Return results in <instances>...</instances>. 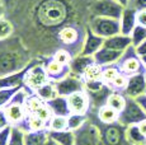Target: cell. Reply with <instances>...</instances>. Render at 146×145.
Instances as JSON below:
<instances>
[{
    "label": "cell",
    "instance_id": "obj_39",
    "mask_svg": "<svg viewBox=\"0 0 146 145\" xmlns=\"http://www.w3.org/2000/svg\"><path fill=\"white\" fill-rule=\"evenodd\" d=\"M13 33V26L7 19H0V41L7 40L12 36Z\"/></svg>",
    "mask_w": 146,
    "mask_h": 145
},
{
    "label": "cell",
    "instance_id": "obj_29",
    "mask_svg": "<svg viewBox=\"0 0 146 145\" xmlns=\"http://www.w3.org/2000/svg\"><path fill=\"white\" fill-rule=\"evenodd\" d=\"M102 74H103V66L98 65V64L93 63L92 65H89L86 68V70L84 71L81 79L85 82H95V80H102Z\"/></svg>",
    "mask_w": 146,
    "mask_h": 145
},
{
    "label": "cell",
    "instance_id": "obj_18",
    "mask_svg": "<svg viewBox=\"0 0 146 145\" xmlns=\"http://www.w3.org/2000/svg\"><path fill=\"white\" fill-rule=\"evenodd\" d=\"M103 46L107 47V49L114 50V51L125 52L126 50H128L131 46H132V40H131V36H126V35L119 33V35L106 38Z\"/></svg>",
    "mask_w": 146,
    "mask_h": 145
},
{
    "label": "cell",
    "instance_id": "obj_20",
    "mask_svg": "<svg viewBox=\"0 0 146 145\" xmlns=\"http://www.w3.org/2000/svg\"><path fill=\"white\" fill-rule=\"evenodd\" d=\"M58 40L65 46H75L80 40V33L75 27L65 26L58 31Z\"/></svg>",
    "mask_w": 146,
    "mask_h": 145
},
{
    "label": "cell",
    "instance_id": "obj_33",
    "mask_svg": "<svg viewBox=\"0 0 146 145\" xmlns=\"http://www.w3.org/2000/svg\"><path fill=\"white\" fill-rule=\"evenodd\" d=\"M52 59L55 61H57L58 64H61V65H65V66H70V64H71L72 56L71 51H69V50L66 49H58L57 51H55V54L52 55Z\"/></svg>",
    "mask_w": 146,
    "mask_h": 145
},
{
    "label": "cell",
    "instance_id": "obj_36",
    "mask_svg": "<svg viewBox=\"0 0 146 145\" xmlns=\"http://www.w3.org/2000/svg\"><path fill=\"white\" fill-rule=\"evenodd\" d=\"M131 40H132L133 47H137L142 42H145L146 41V27H142V26L137 24L133 28L132 33H131Z\"/></svg>",
    "mask_w": 146,
    "mask_h": 145
},
{
    "label": "cell",
    "instance_id": "obj_6",
    "mask_svg": "<svg viewBox=\"0 0 146 145\" xmlns=\"http://www.w3.org/2000/svg\"><path fill=\"white\" fill-rule=\"evenodd\" d=\"M74 135H75L74 145H102L99 127H98V125L89 121V118L83 126L74 130Z\"/></svg>",
    "mask_w": 146,
    "mask_h": 145
},
{
    "label": "cell",
    "instance_id": "obj_13",
    "mask_svg": "<svg viewBox=\"0 0 146 145\" xmlns=\"http://www.w3.org/2000/svg\"><path fill=\"white\" fill-rule=\"evenodd\" d=\"M66 98L71 113H78V115H86L88 113L89 107H90V99H89V96L86 94L85 90L70 94Z\"/></svg>",
    "mask_w": 146,
    "mask_h": 145
},
{
    "label": "cell",
    "instance_id": "obj_5",
    "mask_svg": "<svg viewBox=\"0 0 146 145\" xmlns=\"http://www.w3.org/2000/svg\"><path fill=\"white\" fill-rule=\"evenodd\" d=\"M146 120V111L141 107L139 102L133 98H127L126 106L122 112H119L118 122L123 126H131L137 125L141 121Z\"/></svg>",
    "mask_w": 146,
    "mask_h": 145
},
{
    "label": "cell",
    "instance_id": "obj_46",
    "mask_svg": "<svg viewBox=\"0 0 146 145\" xmlns=\"http://www.w3.org/2000/svg\"><path fill=\"white\" fill-rule=\"evenodd\" d=\"M137 126H139L140 131L142 132V135L146 138V120H144V121H141L140 124H137Z\"/></svg>",
    "mask_w": 146,
    "mask_h": 145
},
{
    "label": "cell",
    "instance_id": "obj_44",
    "mask_svg": "<svg viewBox=\"0 0 146 145\" xmlns=\"http://www.w3.org/2000/svg\"><path fill=\"white\" fill-rule=\"evenodd\" d=\"M9 121H8V118H7V116H5V112H4V110H0V130H3V129H5L7 126H9ZM12 126V125H10Z\"/></svg>",
    "mask_w": 146,
    "mask_h": 145
},
{
    "label": "cell",
    "instance_id": "obj_14",
    "mask_svg": "<svg viewBox=\"0 0 146 145\" xmlns=\"http://www.w3.org/2000/svg\"><path fill=\"white\" fill-rule=\"evenodd\" d=\"M104 45V38L97 36L90 28L86 29L83 38V46H81V55L85 56H94Z\"/></svg>",
    "mask_w": 146,
    "mask_h": 145
},
{
    "label": "cell",
    "instance_id": "obj_11",
    "mask_svg": "<svg viewBox=\"0 0 146 145\" xmlns=\"http://www.w3.org/2000/svg\"><path fill=\"white\" fill-rule=\"evenodd\" d=\"M55 83L58 92V96H62V97H69L70 94L84 90V80L80 76L71 74V72L67 76L64 78V79Z\"/></svg>",
    "mask_w": 146,
    "mask_h": 145
},
{
    "label": "cell",
    "instance_id": "obj_34",
    "mask_svg": "<svg viewBox=\"0 0 146 145\" xmlns=\"http://www.w3.org/2000/svg\"><path fill=\"white\" fill-rule=\"evenodd\" d=\"M88 121L86 115H78V113H70L67 116V129L69 130H76L80 126H83Z\"/></svg>",
    "mask_w": 146,
    "mask_h": 145
},
{
    "label": "cell",
    "instance_id": "obj_32",
    "mask_svg": "<svg viewBox=\"0 0 146 145\" xmlns=\"http://www.w3.org/2000/svg\"><path fill=\"white\" fill-rule=\"evenodd\" d=\"M48 131H62L67 129V117L65 116H52V118L47 124Z\"/></svg>",
    "mask_w": 146,
    "mask_h": 145
},
{
    "label": "cell",
    "instance_id": "obj_7",
    "mask_svg": "<svg viewBox=\"0 0 146 145\" xmlns=\"http://www.w3.org/2000/svg\"><path fill=\"white\" fill-rule=\"evenodd\" d=\"M117 66L119 68V71L123 72L125 75H127V76L140 74V72H145L142 61L137 55L133 46H131L128 50H126L123 56L121 57V60L117 64Z\"/></svg>",
    "mask_w": 146,
    "mask_h": 145
},
{
    "label": "cell",
    "instance_id": "obj_2",
    "mask_svg": "<svg viewBox=\"0 0 146 145\" xmlns=\"http://www.w3.org/2000/svg\"><path fill=\"white\" fill-rule=\"evenodd\" d=\"M27 88H22L18 93L14 96V98L7 104L4 108L5 116L12 126H21L23 121L28 116L27 108H26V99L28 97Z\"/></svg>",
    "mask_w": 146,
    "mask_h": 145
},
{
    "label": "cell",
    "instance_id": "obj_9",
    "mask_svg": "<svg viewBox=\"0 0 146 145\" xmlns=\"http://www.w3.org/2000/svg\"><path fill=\"white\" fill-rule=\"evenodd\" d=\"M40 15L42 21L50 26L61 23L65 18V7L57 0H48L41 5Z\"/></svg>",
    "mask_w": 146,
    "mask_h": 145
},
{
    "label": "cell",
    "instance_id": "obj_38",
    "mask_svg": "<svg viewBox=\"0 0 146 145\" xmlns=\"http://www.w3.org/2000/svg\"><path fill=\"white\" fill-rule=\"evenodd\" d=\"M24 135H26L24 130H22L19 126H13L12 135H10V140L8 145H26Z\"/></svg>",
    "mask_w": 146,
    "mask_h": 145
},
{
    "label": "cell",
    "instance_id": "obj_48",
    "mask_svg": "<svg viewBox=\"0 0 146 145\" xmlns=\"http://www.w3.org/2000/svg\"><path fill=\"white\" fill-rule=\"evenodd\" d=\"M118 4H121L123 8H127V7H130V4H131V1L132 0H116Z\"/></svg>",
    "mask_w": 146,
    "mask_h": 145
},
{
    "label": "cell",
    "instance_id": "obj_43",
    "mask_svg": "<svg viewBox=\"0 0 146 145\" xmlns=\"http://www.w3.org/2000/svg\"><path fill=\"white\" fill-rule=\"evenodd\" d=\"M130 7L135 8L136 10L146 9V0H132L131 4H130Z\"/></svg>",
    "mask_w": 146,
    "mask_h": 145
},
{
    "label": "cell",
    "instance_id": "obj_45",
    "mask_svg": "<svg viewBox=\"0 0 146 145\" xmlns=\"http://www.w3.org/2000/svg\"><path fill=\"white\" fill-rule=\"evenodd\" d=\"M135 50H136V52H137L139 56H141V55H146V41L145 42H142L140 46L135 47Z\"/></svg>",
    "mask_w": 146,
    "mask_h": 145
},
{
    "label": "cell",
    "instance_id": "obj_4",
    "mask_svg": "<svg viewBox=\"0 0 146 145\" xmlns=\"http://www.w3.org/2000/svg\"><path fill=\"white\" fill-rule=\"evenodd\" d=\"M90 28L97 36L102 38H109L112 36H116L121 33V23L118 19L113 18H106V17H92Z\"/></svg>",
    "mask_w": 146,
    "mask_h": 145
},
{
    "label": "cell",
    "instance_id": "obj_12",
    "mask_svg": "<svg viewBox=\"0 0 146 145\" xmlns=\"http://www.w3.org/2000/svg\"><path fill=\"white\" fill-rule=\"evenodd\" d=\"M127 98H139V97L146 94V76L145 72H140L136 75H131L128 76V83L126 85L125 90H123Z\"/></svg>",
    "mask_w": 146,
    "mask_h": 145
},
{
    "label": "cell",
    "instance_id": "obj_8",
    "mask_svg": "<svg viewBox=\"0 0 146 145\" xmlns=\"http://www.w3.org/2000/svg\"><path fill=\"white\" fill-rule=\"evenodd\" d=\"M50 82V78L46 72L44 65H40L32 61L24 76V87L29 89L31 93H35L38 88Z\"/></svg>",
    "mask_w": 146,
    "mask_h": 145
},
{
    "label": "cell",
    "instance_id": "obj_31",
    "mask_svg": "<svg viewBox=\"0 0 146 145\" xmlns=\"http://www.w3.org/2000/svg\"><path fill=\"white\" fill-rule=\"evenodd\" d=\"M23 87H12V88H0V110H4L7 104L14 98L17 93Z\"/></svg>",
    "mask_w": 146,
    "mask_h": 145
},
{
    "label": "cell",
    "instance_id": "obj_23",
    "mask_svg": "<svg viewBox=\"0 0 146 145\" xmlns=\"http://www.w3.org/2000/svg\"><path fill=\"white\" fill-rule=\"evenodd\" d=\"M97 117L100 124H114V122L118 121L119 112H117L116 110L109 107L108 104H104L97 111Z\"/></svg>",
    "mask_w": 146,
    "mask_h": 145
},
{
    "label": "cell",
    "instance_id": "obj_10",
    "mask_svg": "<svg viewBox=\"0 0 146 145\" xmlns=\"http://www.w3.org/2000/svg\"><path fill=\"white\" fill-rule=\"evenodd\" d=\"M125 8L116 0H93L92 4V14L93 17H106V18L121 19Z\"/></svg>",
    "mask_w": 146,
    "mask_h": 145
},
{
    "label": "cell",
    "instance_id": "obj_22",
    "mask_svg": "<svg viewBox=\"0 0 146 145\" xmlns=\"http://www.w3.org/2000/svg\"><path fill=\"white\" fill-rule=\"evenodd\" d=\"M22 130L26 132H31V131H40V130H47V122H44L42 118H40L37 115H28L23 124L21 125Z\"/></svg>",
    "mask_w": 146,
    "mask_h": 145
},
{
    "label": "cell",
    "instance_id": "obj_27",
    "mask_svg": "<svg viewBox=\"0 0 146 145\" xmlns=\"http://www.w3.org/2000/svg\"><path fill=\"white\" fill-rule=\"evenodd\" d=\"M126 136L131 145H146V138L142 135L137 125H131L126 127Z\"/></svg>",
    "mask_w": 146,
    "mask_h": 145
},
{
    "label": "cell",
    "instance_id": "obj_26",
    "mask_svg": "<svg viewBox=\"0 0 146 145\" xmlns=\"http://www.w3.org/2000/svg\"><path fill=\"white\" fill-rule=\"evenodd\" d=\"M127 102V97L122 93V92H111V94L107 98V104L109 107H112L113 110H116L117 112H122L123 108Z\"/></svg>",
    "mask_w": 146,
    "mask_h": 145
},
{
    "label": "cell",
    "instance_id": "obj_49",
    "mask_svg": "<svg viewBox=\"0 0 146 145\" xmlns=\"http://www.w3.org/2000/svg\"><path fill=\"white\" fill-rule=\"evenodd\" d=\"M46 145H60L58 143H56L55 140H53V139H51L48 136V139H47V141H46Z\"/></svg>",
    "mask_w": 146,
    "mask_h": 145
},
{
    "label": "cell",
    "instance_id": "obj_35",
    "mask_svg": "<svg viewBox=\"0 0 146 145\" xmlns=\"http://www.w3.org/2000/svg\"><path fill=\"white\" fill-rule=\"evenodd\" d=\"M119 68L116 65H108L103 66V74H102V80L106 83L107 85H109L114 80V78L119 74Z\"/></svg>",
    "mask_w": 146,
    "mask_h": 145
},
{
    "label": "cell",
    "instance_id": "obj_1",
    "mask_svg": "<svg viewBox=\"0 0 146 145\" xmlns=\"http://www.w3.org/2000/svg\"><path fill=\"white\" fill-rule=\"evenodd\" d=\"M9 38L0 41V78L21 72L32 63L27 50Z\"/></svg>",
    "mask_w": 146,
    "mask_h": 145
},
{
    "label": "cell",
    "instance_id": "obj_21",
    "mask_svg": "<svg viewBox=\"0 0 146 145\" xmlns=\"http://www.w3.org/2000/svg\"><path fill=\"white\" fill-rule=\"evenodd\" d=\"M48 107L51 108L53 116H65L67 117L70 115V108H69V103H67V98L62 96H57L56 98L51 99L47 102Z\"/></svg>",
    "mask_w": 146,
    "mask_h": 145
},
{
    "label": "cell",
    "instance_id": "obj_42",
    "mask_svg": "<svg viewBox=\"0 0 146 145\" xmlns=\"http://www.w3.org/2000/svg\"><path fill=\"white\" fill-rule=\"evenodd\" d=\"M136 21L139 26L146 27V9H140L136 13Z\"/></svg>",
    "mask_w": 146,
    "mask_h": 145
},
{
    "label": "cell",
    "instance_id": "obj_3",
    "mask_svg": "<svg viewBox=\"0 0 146 145\" xmlns=\"http://www.w3.org/2000/svg\"><path fill=\"white\" fill-rule=\"evenodd\" d=\"M100 138L102 145H131L126 136V126L121 125L118 121L114 124H100Z\"/></svg>",
    "mask_w": 146,
    "mask_h": 145
},
{
    "label": "cell",
    "instance_id": "obj_25",
    "mask_svg": "<svg viewBox=\"0 0 146 145\" xmlns=\"http://www.w3.org/2000/svg\"><path fill=\"white\" fill-rule=\"evenodd\" d=\"M47 139H48V130L31 131L26 132L24 135L26 145H46Z\"/></svg>",
    "mask_w": 146,
    "mask_h": 145
},
{
    "label": "cell",
    "instance_id": "obj_37",
    "mask_svg": "<svg viewBox=\"0 0 146 145\" xmlns=\"http://www.w3.org/2000/svg\"><path fill=\"white\" fill-rule=\"evenodd\" d=\"M127 83H128V76H127V75H125L123 72H119V74L114 78V80L108 85V87L111 88L113 92H122V93H123V90H125Z\"/></svg>",
    "mask_w": 146,
    "mask_h": 145
},
{
    "label": "cell",
    "instance_id": "obj_41",
    "mask_svg": "<svg viewBox=\"0 0 146 145\" xmlns=\"http://www.w3.org/2000/svg\"><path fill=\"white\" fill-rule=\"evenodd\" d=\"M13 126H7L5 129L0 130V145H8L10 140V135H12Z\"/></svg>",
    "mask_w": 146,
    "mask_h": 145
},
{
    "label": "cell",
    "instance_id": "obj_17",
    "mask_svg": "<svg viewBox=\"0 0 146 145\" xmlns=\"http://www.w3.org/2000/svg\"><path fill=\"white\" fill-rule=\"evenodd\" d=\"M44 69H46V72L51 82H58L70 74V66L61 65L52 57L44 64Z\"/></svg>",
    "mask_w": 146,
    "mask_h": 145
},
{
    "label": "cell",
    "instance_id": "obj_47",
    "mask_svg": "<svg viewBox=\"0 0 146 145\" xmlns=\"http://www.w3.org/2000/svg\"><path fill=\"white\" fill-rule=\"evenodd\" d=\"M136 101L141 104V107L144 108V110L146 111V94H144V96L139 97V98H136Z\"/></svg>",
    "mask_w": 146,
    "mask_h": 145
},
{
    "label": "cell",
    "instance_id": "obj_19",
    "mask_svg": "<svg viewBox=\"0 0 146 145\" xmlns=\"http://www.w3.org/2000/svg\"><path fill=\"white\" fill-rule=\"evenodd\" d=\"M94 63V57L93 56H85V55L78 54L76 56H74L71 64H70V72L78 76H83L84 71L86 70L89 65Z\"/></svg>",
    "mask_w": 146,
    "mask_h": 145
},
{
    "label": "cell",
    "instance_id": "obj_30",
    "mask_svg": "<svg viewBox=\"0 0 146 145\" xmlns=\"http://www.w3.org/2000/svg\"><path fill=\"white\" fill-rule=\"evenodd\" d=\"M44 104H46V102L36 93H29L26 99V108L28 115H36V112Z\"/></svg>",
    "mask_w": 146,
    "mask_h": 145
},
{
    "label": "cell",
    "instance_id": "obj_50",
    "mask_svg": "<svg viewBox=\"0 0 146 145\" xmlns=\"http://www.w3.org/2000/svg\"><path fill=\"white\" fill-rule=\"evenodd\" d=\"M4 18V5H3L1 0H0V19Z\"/></svg>",
    "mask_w": 146,
    "mask_h": 145
},
{
    "label": "cell",
    "instance_id": "obj_51",
    "mask_svg": "<svg viewBox=\"0 0 146 145\" xmlns=\"http://www.w3.org/2000/svg\"><path fill=\"white\" fill-rule=\"evenodd\" d=\"M140 59H141L142 65H144V68H145V70H146V55H141V56H140Z\"/></svg>",
    "mask_w": 146,
    "mask_h": 145
},
{
    "label": "cell",
    "instance_id": "obj_52",
    "mask_svg": "<svg viewBox=\"0 0 146 145\" xmlns=\"http://www.w3.org/2000/svg\"><path fill=\"white\" fill-rule=\"evenodd\" d=\"M145 76H146V70H145Z\"/></svg>",
    "mask_w": 146,
    "mask_h": 145
},
{
    "label": "cell",
    "instance_id": "obj_16",
    "mask_svg": "<svg viewBox=\"0 0 146 145\" xmlns=\"http://www.w3.org/2000/svg\"><path fill=\"white\" fill-rule=\"evenodd\" d=\"M136 13L137 10L132 7H127L123 9V13L121 15L119 23H121V33L126 36H131L133 28L137 26L136 21Z\"/></svg>",
    "mask_w": 146,
    "mask_h": 145
},
{
    "label": "cell",
    "instance_id": "obj_24",
    "mask_svg": "<svg viewBox=\"0 0 146 145\" xmlns=\"http://www.w3.org/2000/svg\"><path fill=\"white\" fill-rule=\"evenodd\" d=\"M48 136L60 145H74L75 144V135L72 130L48 131Z\"/></svg>",
    "mask_w": 146,
    "mask_h": 145
},
{
    "label": "cell",
    "instance_id": "obj_40",
    "mask_svg": "<svg viewBox=\"0 0 146 145\" xmlns=\"http://www.w3.org/2000/svg\"><path fill=\"white\" fill-rule=\"evenodd\" d=\"M36 115H37L40 118H42L44 122H47L48 124V121L52 118V116H53V113H52V111H51V108L48 107V104H47V102H46V104L44 106H42V107L40 108V110L36 112Z\"/></svg>",
    "mask_w": 146,
    "mask_h": 145
},
{
    "label": "cell",
    "instance_id": "obj_28",
    "mask_svg": "<svg viewBox=\"0 0 146 145\" xmlns=\"http://www.w3.org/2000/svg\"><path fill=\"white\" fill-rule=\"evenodd\" d=\"M38 97H41L44 102H48L51 99L56 98L58 96V92H57V88H56V83L55 82H51L50 80L48 83H46L44 85H42L41 88H38L37 90L35 92Z\"/></svg>",
    "mask_w": 146,
    "mask_h": 145
},
{
    "label": "cell",
    "instance_id": "obj_15",
    "mask_svg": "<svg viewBox=\"0 0 146 145\" xmlns=\"http://www.w3.org/2000/svg\"><path fill=\"white\" fill-rule=\"evenodd\" d=\"M123 54L125 52L114 51V50L107 49V47L103 46L93 57H94L95 64H98L100 66H108V65H116V64H118V61L123 56Z\"/></svg>",
    "mask_w": 146,
    "mask_h": 145
}]
</instances>
